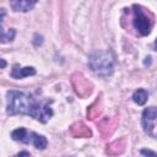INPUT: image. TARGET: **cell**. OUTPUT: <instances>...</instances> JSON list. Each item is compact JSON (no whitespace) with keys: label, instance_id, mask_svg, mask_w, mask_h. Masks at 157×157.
Returning <instances> with one entry per match:
<instances>
[{"label":"cell","instance_id":"15","mask_svg":"<svg viewBox=\"0 0 157 157\" xmlns=\"http://www.w3.org/2000/svg\"><path fill=\"white\" fill-rule=\"evenodd\" d=\"M5 15H6V11H5V9H0V25H1L2 20H4Z\"/></svg>","mask_w":157,"mask_h":157},{"label":"cell","instance_id":"9","mask_svg":"<svg viewBox=\"0 0 157 157\" xmlns=\"http://www.w3.org/2000/svg\"><path fill=\"white\" fill-rule=\"evenodd\" d=\"M31 136H32V137L29 139V141H32V144H33V146H34L36 148H38V150H44V148L47 147L48 141H47L45 136L38 135V134H34V132H31Z\"/></svg>","mask_w":157,"mask_h":157},{"label":"cell","instance_id":"11","mask_svg":"<svg viewBox=\"0 0 157 157\" xmlns=\"http://www.w3.org/2000/svg\"><path fill=\"white\" fill-rule=\"evenodd\" d=\"M28 136V131L25 128H18L11 132V137L16 141H25V137Z\"/></svg>","mask_w":157,"mask_h":157},{"label":"cell","instance_id":"6","mask_svg":"<svg viewBox=\"0 0 157 157\" xmlns=\"http://www.w3.org/2000/svg\"><path fill=\"white\" fill-rule=\"evenodd\" d=\"M36 74V69L32 66H25V67H20L18 65H13L12 71H11V76L13 78H23L27 76H32Z\"/></svg>","mask_w":157,"mask_h":157},{"label":"cell","instance_id":"2","mask_svg":"<svg viewBox=\"0 0 157 157\" xmlns=\"http://www.w3.org/2000/svg\"><path fill=\"white\" fill-rule=\"evenodd\" d=\"M34 99L20 91H9L7 92V113L9 114H28Z\"/></svg>","mask_w":157,"mask_h":157},{"label":"cell","instance_id":"4","mask_svg":"<svg viewBox=\"0 0 157 157\" xmlns=\"http://www.w3.org/2000/svg\"><path fill=\"white\" fill-rule=\"evenodd\" d=\"M134 26L137 29V32L141 36H147L151 32V23L148 21V18L139 10H136V16L134 20Z\"/></svg>","mask_w":157,"mask_h":157},{"label":"cell","instance_id":"16","mask_svg":"<svg viewBox=\"0 0 157 157\" xmlns=\"http://www.w3.org/2000/svg\"><path fill=\"white\" fill-rule=\"evenodd\" d=\"M6 65H7L6 60H4V59H1V58H0V69H4V67H6Z\"/></svg>","mask_w":157,"mask_h":157},{"label":"cell","instance_id":"14","mask_svg":"<svg viewBox=\"0 0 157 157\" xmlns=\"http://www.w3.org/2000/svg\"><path fill=\"white\" fill-rule=\"evenodd\" d=\"M16 157H31V155H29L27 151H21Z\"/></svg>","mask_w":157,"mask_h":157},{"label":"cell","instance_id":"3","mask_svg":"<svg viewBox=\"0 0 157 157\" xmlns=\"http://www.w3.org/2000/svg\"><path fill=\"white\" fill-rule=\"evenodd\" d=\"M28 115H31L32 118H34L36 120H39L42 123H47L52 117H53V110L49 107V104H44L40 105L38 102H34V104L32 105Z\"/></svg>","mask_w":157,"mask_h":157},{"label":"cell","instance_id":"7","mask_svg":"<svg viewBox=\"0 0 157 157\" xmlns=\"http://www.w3.org/2000/svg\"><path fill=\"white\" fill-rule=\"evenodd\" d=\"M37 4V1H28V0H17V1H11L10 6L12 7L13 11H21V12H27L33 9V6Z\"/></svg>","mask_w":157,"mask_h":157},{"label":"cell","instance_id":"8","mask_svg":"<svg viewBox=\"0 0 157 157\" xmlns=\"http://www.w3.org/2000/svg\"><path fill=\"white\" fill-rule=\"evenodd\" d=\"M147 98H148V93L145 88H137L132 93V101L139 105H144L147 102Z\"/></svg>","mask_w":157,"mask_h":157},{"label":"cell","instance_id":"5","mask_svg":"<svg viewBox=\"0 0 157 157\" xmlns=\"http://www.w3.org/2000/svg\"><path fill=\"white\" fill-rule=\"evenodd\" d=\"M157 118V110L155 107L145 108L142 112V126L147 134H150V130L155 129V120Z\"/></svg>","mask_w":157,"mask_h":157},{"label":"cell","instance_id":"10","mask_svg":"<svg viewBox=\"0 0 157 157\" xmlns=\"http://www.w3.org/2000/svg\"><path fill=\"white\" fill-rule=\"evenodd\" d=\"M15 36H16L15 28H10L7 32H5L4 28L0 25V43H9V42H11V40H13Z\"/></svg>","mask_w":157,"mask_h":157},{"label":"cell","instance_id":"13","mask_svg":"<svg viewBox=\"0 0 157 157\" xmlns=\"http://www.w3.org/2000/svg\"><path fill=\"white\" fill-rule=\"evenodd\" d=\"M141 153L145 155V157H156V152L152 150H141Z\"/></svg>","mask_w":157,"mask_h":157},{"label":"cell","instance_id":"1","mask_svg":"<svg viewBox=\"0 0 157 157\" xmlns=\"http://www.w3.org/2000/svg\"><path fill=\"white\" fill-rule=\"evenodd\" d=\"M88 67L101 77H108L114 71V60L109 52L97 50L88 56Z\"/></svg>","mask_w":157,"mask_h":157},{"label":"cell","instance_id":"12","mask_svg":"<svg viewBox=\"0 0 157 157\" xmlns=\"http://www.w3.org/2000/svg\"><path fill=\"white\" fill-rule=\"evenodd\" d=\"M43 43V37L39 36V34H34V40H33V44L36 47H39L40 44Z\"/></svg>","mask_w":157,"mask_h":157}]
</instances>
